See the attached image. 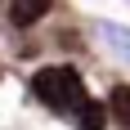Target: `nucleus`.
I'll return each instance as SVG.
<instances>
[{
	"mask_svg": "<svg viewBox=\"0 0 130 130\" xmlns=\"http://www.w3.org/2000/svg\"><path fill=\"white\" fill-rule=\"evenodd\" d=\"M31 94H36L45 108L54 112H85L90 99H85V85L72 67H40L31 76Z\"/></svg>",
	"mask_w": 130,
	"mask_h": 130,
	"instance_id": "nucleus-1",
	"label": "nucleus"
},
{
	"mask_svg": "<svg viewBox=\"0 0 130 130\" xmlns=\"http://www.w3.org/2000/svg\"><path fill=\"white\" fill-rule=\"evenodd\" d=\"M99 40H103V50L121 63H130V27L126 23H99Z\"/></svg>",
	"mask_w": 130,
	"mask_h": 130,
	"instance_id": "nucleus-2",
	"label": "nucleus"
},
{
	"mask_svg": "<svg viewBox=\"0 0 130 130\" xmlns=\"http://www.w3.org/2000/svg\"><path fill=\"white\" fill-rule=\"evenodd\" d=\"M50 5L54 0H13L9 5V23L13 27H31V23H40V18L50 13Z\"/></svg>",
	"mask_w": 130,
	"mask_h": 130,
	"instance_id": "nucleus-3",
	"label": "nucleus"
},
{
	"mask_svg": "<svg viewBox=\"0 0 130 130\" xmlns=\"http://www.w3.org/2000/svg\"><path fill=\"white\" fill-rule=\"evenodd\" d=\"M108 112H112L117 126L130 130V85H112V94H108Z\"/></svg>",
	"mask_w": 130,
	"mask_h": 130,
	"instance_id": "nucleus-4",
	"label": "nucleus"
}]
</instances>
